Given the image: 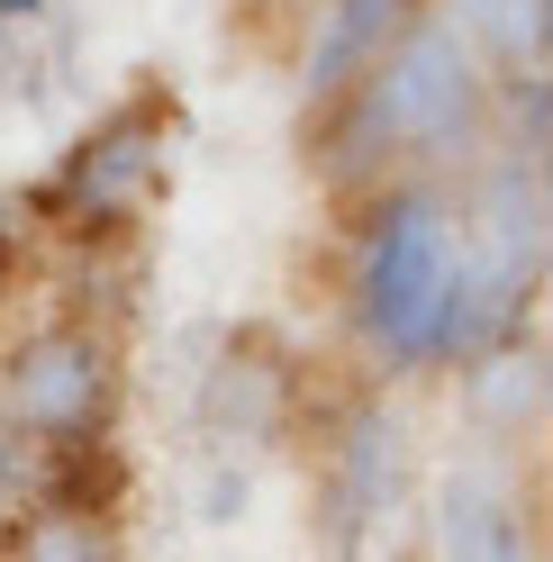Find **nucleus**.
<instances>
[{
	"label": "nucleus",
	"mask_w": 553,
	"mask_h": 562,
	"mask_svg": "<svg viewBox=\"0 0 553 562\" xmlns=\"http://www.w3.org/2000/svg\"><path fill=\"white\" fill-rule=\"evenodd\" d=\"M454 272H463V218L444 209V191H391L354 245V336L391 372L444 363Z\"/></svg>",
	"instance_id": "obj_1"
},
{
	"label": "nucleus",
	"mask_w": 553,
	"mask_h": 562,
	"mask_svg": "<svg viewBox=\"0 0 553 562\" xmlns=\"http://www.w3.org/2000/svg\"><path fill=\"white\" fill-rule=\"evenodd\" d=\"M363 100V136L372 146H399V155H444L463 146L490 110V64L472 55V37L454 19H408L399 37L382 46V64L354 82Z\"/></svg>",
	"instance_id": "obj_2"
},
{
	"label": "nucleus",
	"mask_w": 553,
	"mask_h": 562,
	"mask_svg": "<svg viewBox=\"0 0 553 562\" xmlns=\"http://www.w3.org/2000/svg\"><path fill=\"white\" fill-rule=\"evenodd\" d=\"M427 544H436V562H535V517H527V490H517L499 445L454 453L436 472Z\"/></svg>",
	"instance_id": "obj_3"
},
{
	"label": "nucleus",
	"mask_w": 553,
	"mask_h": 562,
	"mask_svg": "<svg viewBox=\"0 0 553 562\" xmlns=\"http://www.w3.org/2000/svg\"><path fill=\"white\" fill-rule=\"evenodd\" d=\"M100 400H110V363H100V345L82 327H46L27 336L10 372H0V417H10L19 436H82Z\"/></svg>",
	"instance_id": "obj_4"
},
{
	"label": "nucleus",
	"mask_w": 553,
	"mask_h": 562,
	"mask_svg": "<svg viewBox=\"0 0 553 562\" xmlns=\"http://www.w3.org/2000/svg\"><path fill=\"white\" fill-rule=\"evenodd\" d=\"M408 10L418 0H327L318 27H308V55H300V100L308 110H327V100H345L372 64H382V46L408 27Z\"/></svg>",
	"instance_id": "obj_5"
},
{
	"label": "nucleus",
	"mask_w": 553,
	"mask_h": 562,
	"mask_svg": "<svg viewBox=\"0 0 553 562\" xmlns=\"http://www.w3.org/2000/svg\"><path fill=\"white\" fill-rule=\"evenodd\" d=\"M408 490H418V463H408L399 408H354L345 417V517H391Z\"/></svg>",
	"instance_id": "obj_6"
},
{
	"label": "nucleus",
	"mask_w": 553,
	"mask_h": 562,
	"mask_svg": "<svg viewBox=\"0 0 553 562\" xmlns=\"http://www.w3.org/2000/svg\"><path fill=\"white\" fill-rule=\"evenodd\" d=\"M10 562H119V536H110V526H100L91 508L46 499V508H27V517H19Z\"/></svg>",
	"instance_id": "obj_7"
},
{
	"label": "nucleus",
	"mask_w": 553,
	"mask_h": 562,
	"mask_svg": "<svg viewBox=\"0 0 553 562\" xmlns=\"http://www.w3.org/2000/svg\"><path fill=\"white\" fill-rule=\"evenodd\" d=\"M444 19L472 37L481 64H535L544 55V0H454Z\"/></svg>",
	"instance_id": "obj_8"
},
{
	"label": "nucleus",
	"mask_w": 553,
	"mask_h": 562,
	"mask_svg": "<svg viewBox=\"0 0 553 562\" xmlns=\"http://www.w3.org/2000/svg\"><path fill=\"white\" fill-rule=\"evenodd\" d=\"M472 408L490 417V445H499V427H527V417L544 408V363H535V345H517V355H481V372H472Z\"/></svg>",
	"instance_id": "obj_9"
},
{
	"label": "nucleus",
	"mask_w": 553,
	"mask_h": 562,
	"mask_svg": "<svg viewBox=\"0 0 553 562\" xmlns=\"http://www.w3.org/2000/svg\"><path fill=\"white\" fill-rule=\"evenodd\" d=\"M263 372H218V391H200V417H218V427H272V408L282 391H255Z\"/></svg>",
	"instance_id": "obj_10"
},
{
	"label": "nucleus",
	"mask_w": 553,
	"mask_h": 562,
	"mask_svg": "<svg viewBox=\"0 0 553 562\" xmlns=\"http://www.w3.org/2000/svg\"><path fill=\"white\" fill-rule=\"evenodd\" d=\"M19 472H27V453H19V427H10V417H0V499H10V490H19Z\"/></svg>",
	"instance_id": "obj_11"
},
{
	"label": "nucleus",
	"mask_w": 553,
	"mask_h": 562,
	"mask_svg": "<svg viewBox=\"0 0 553 562\" xmlns=\"http://www.w3.org/2000/svg\"><path fill=\"white\" fill-rule=\"evenodd\" d=\"M27 10H46V0H0V27H10V19H27Z\"/></svg>",
	"instance_id": "obj_12"
},
{
	"label": "nucleus",
	"mask_w": 553,
	"mask_h": 562,
	"mask_svg": "<svg viewBox=\"0 0 553 562\" xmlns=\"http://www.w3.org/2000/svg\"><path fill=\"white\" fill-rule=\"evenodd\" d=\"M0 55H10V27H0Z\"/></svg>",
	"instance_id": "obj_13"
}]
</instances>
